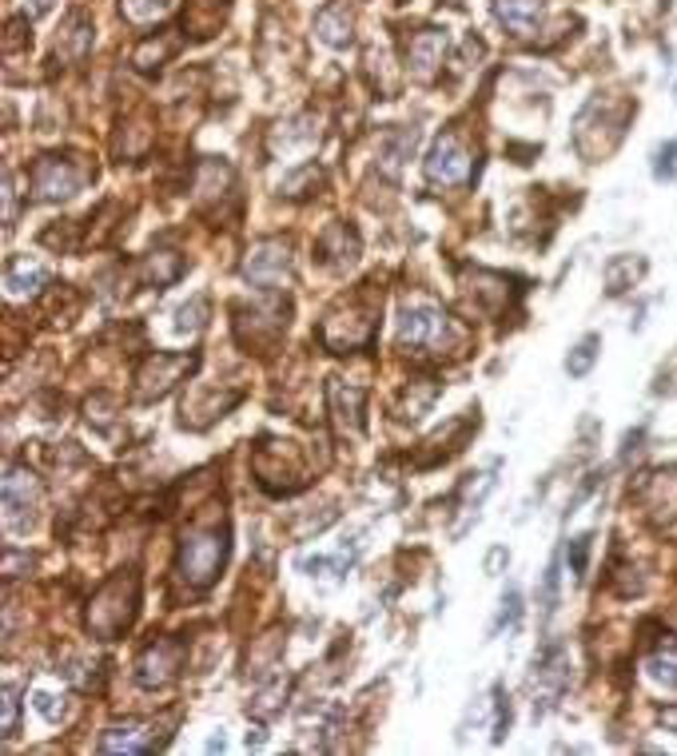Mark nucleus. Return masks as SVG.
<instances>
[{
	"label": "nucleus",
	"mask_w": 677,
	"mask_h": 756,
	"mask_svg": "<svg viewBox=\"0 0 677 756\" xmlns=\"http://www.w3.org/2000/svg\"><path fill=\"white\" fill-rule=\"evenodd\" d=\"M228 561V526H192L179 538L176 573L192 590H208Z\"/></svg>",
	"instance_id": "obj_1"
},
{
	"label": "nucleus",
	"mask_w": 677,
	"mask_h": 756,
	"mask_svg": "<svg viewBox=\"0 0 677 756\" xmlns=\"http://www.w3.org/2000/svg\"><path fill=\"white\" fill-rule=\"evenodd\" d=\"M135 601H140L135 573H116L112 581L100 585V593H96L92 605H88V629H92L100 642H116V637L132 625Z\"/></svg>",
	"instance_id": "obj_2"
},
{
	"label": "nucleus",
	"mask_w": 677,
	"mask_h": 756,
	"mask_svg": "<svg viewBox=\"0 0 677 756\" xmlns=\"http://www.w3.org/2000/svg\"><path fill=\"white\" fill-rule=\"evenodd\" d=\"M455 327L450 315L435 303H406L398 315V347L418 354H443V347H450Z\"/></svg>",
	"instance_id": "obj_3"
},
{
	"label": "nucleus",
	"mask_w": 677,
	"mask_h": 756,
	"mask_svg": "<svg viewBox=\"0 0 677 756\" xmlns=\"http://www.w3.org/2000/svg\"><path fill=\"white\" fill-rule=\"evenodd\" d=\"M319 339H324V347L335 354H347V351H354V347H367V342L375 339V311H363L359 303H351L347 311L327 315Z\"/></svg>",
	"instance_id": "obj_4"
},
{
	"label": "nucleus",
	"mask_w": 677,
	"mask_h": 756,
	"mask_svg": "<svg viewBox=\"0 0 677 756\" xmlns=\"http://www.w3.org/2000/svg\"><path fill=\"white\" fill-rule=\"evenodd\" d=\"M88 172H84L76 160H61V156H44L41 164L32 167V196L44 199V204H56V199H73L84 187Z\"/></svg>",
	"instance_id": "obj_5"
},
{
	"label": "nucleus",
	"mask_w": 677,
	"mask_h": 756,
	"mask_svg": "<svg viewBox=\"0 0 677 756\" xmlns=\"http://www.w3.org/2000/svg\"><path fill=\"white\" fill-rule=\"evenodd\" d=\"M474 176V156L470 147L462 144L459 135L447 132L443 140H435L427 156V179L430 184H443V187H455V184H467Z\"/></svg>",
	"instance_id": "obj_6"
},
{
	"label": "nucleus",
	"mask_w": 677,
	"mask_h": 756,
	"mask_svg": "<svg viewBox=\"0 0 677 756\" xmlns=\"http://www.w3.org/2000/svg\"><path fill=\"white\" fill-rule=\"evenodd\" d=\"M41 482L21 467H9L4 474V526L9 529H29L36 510H41Z\"/></svg>",
	"instance_id": "obj_7"
},
{
	"label": "nucleus",
	"mask_w": 677,
	"mask_h": 756,
	"mask_svg": "<svg viewBox=\"0 0 677 756\" xmlns=\"http://www.w3.org/2000/svg\"><path fill=\"white\" fill-rule=\"evenodd\" d=\"M192 366H196V354H152V359L140 366V374H135V383H140L135 391H140L144 403H152V398L172 391L184 374H192Z\"/></svg>",
	"instance_id": "obj_8"
},
{
	"label": "nucleus",
	"mask_w": 677,
	"mask_h": 756,
	"mask_svg": "<svg viewBox=\"0 0 677 756\" xmlns=\"http://www.w3.org/2000/svg\"><path fill=\"white\" fill-rule=\"evenodd\" d=\"M179 669H184V642H156L140 653L135 681L144 684V689H160V684L176 681Z\"/></svg>",
	"instance_id": "obj_9"
},
{
	"label": "nucleus",
	"mask_w": 677,
	"mask_h": 756,
	"mask_svg": "<svg viewBox=\"0 0 677 756\" xmlns=\"http://www.w3.org/2000/svg\"><path fill=\"white\" fill-rule=\"evenodd\" d=\"M327 403H331V418L339 430H351L359 435L363 430V403H367V391L359 386H347L343 379H331L327 383Z\"/></svg>",
	"instance_id": "obj_10"
},
{
	"label": "nucleus",
	"mask_w": 677,
	"mask_h": 756,
	"mask_svg": "<svg viewBox=\"0 0 677 756\" xmlns=\"http://www.w3.org/2000/svg\"><path fill=\"white\" fill-rule=\"evenodd\" d=\"M494 17L511 36L534 41L542 24V0H494Z\"/></svg>",
	"instance_id": "obj_11"
},
{
	"label": "nucleus",
	"mask_w": 677,
	"mask_h": 756,
	"mask_svg": "<svg viewBox=\"0 0 677 756\" xmlns=\"http://www.w3.org/2000/svg\"><path fill=\"white\" fill-rule=\"evenodd\" d=\"M287 248L283 243H260V248L251 251V260H248V267H243V275H248L255 287H263V291H271L275 283L287 275Z\"/></svg>",
	"instance_id": "obj_12"
},
{
	"label": "nucleus",
	"mask_w": 677,
	"mask_h": 756,
	"mask_svg": "<svg viewBox=\"0 0 677 756\" xmlns=\"http://www.w3.org/2000/svg\"><path fill=\"white\" fill-rule=\"evenodd\" d=\"M319 260L327 263V267H347V263H354V255H359V235H354L347 223H331V228L319 235Z\"/></svg>",
	"instance_id": "obj_13"
},
{
	"label": "nucleus",
	"mask_w": 677,
	"mask_h": 756,
	"mask_svg": "<svg viewBox=\"0 0 677 756\" xmlns=\"http://www.w3.org/2000/svg\"><path fill=\"white\" fill-rule=\"evenodd\" d=\"M443 53H447V36L435 32V29H427L411 41V48H406V64H411L418 76H430L438 64H443Z\"/></svg>",
	"instance_id": "obj_14"
},
{
	"label": "nucleus",
	"mask_w": 677,
	"mask_h": 756,
	"mask_svg": "<svg viewBox=\"0 0 677 756\" xmlns=\"http://www.w3.org/2000/svg\"><path fill=\"white\" fill-rule=\"evenodd\" d=\"M315 29H319V36H324L327 44H347L351 41V9H347L343 0H335V4H327L319 17H315Z\"/></svg>",
	"instance_id": "obj_15"
},
{
	"label": "nucleus",
	"mask_w": 677,
	"mask_h": 756,
	"mask_svg": "<svg viewBox=\"0 0 677 756\" xmlns=\"http://www.w3.org/2000/svg\"><path fill=\"white\" fill-rule=\"evenodd\" d=\"M646 275V260H634V255H614V260L605 263V291L610 295H622L625 287H634L637 280Z\"/></svg>",
	"instance_id": "obj_16"
},
{
	"label": "nucleus",
	"mask_w": 677,
	"mask_h": 756,
	"mask_svg": "<svg viewBox=\"0 0 677 756\" xmlns=\"http://www.w3.org/2000/svg\"><path fill=\"white\" fill-rule=\"evenodd\" d=\"M44 283H48V271H44L41 263H29V260L9 263V275H4L9 295H32V291H41Z\"/></svg>",
	"instance_id": "obj_17"
},
{
	"label": "nucleus",
	"mask_w": 677,
	"mask_h": 756,
	"mask_svg": "<svg viewBox=\"0 0 677 756\" xmlns=\"http://www.w3.org/2000/svg\"><path fill=\"white\" fill-rule=\"evenodd\" d=\"M96 748H100V753H148V748H152V736H148L140 725L108 728Z\"/></svg>",
	"instance_id": "obj_18"
},
{
	"label": "nucleus",
	"mask_w": 677,
	"mask_h": 756,
	"mask_svg": "<svg viewBox=\"0 0 677 756\" xmlns=\"http://www.w3.org/2000/svg\"><path fill=\"white\" fill-rule=\"evenodd\" d=\"M223 9H228V4H219V0H192L188 17H184V29H188L192 36H211V32H219Z\"/></svg>",
	"instance_id": "obj_19"
},
{
	"label": "nucleus",
	"mask_w": 677,
	"mask_h": 756,
	"mask_svg": "<svg viewBox=\"0 0 677 756\" xmlns=\"http://www.w3.org/2000/svg\"><path fill=\"white\" fill-rule=\"evenodd\" d=\"M140 271H144V280L152 283V287H167V283H176L179 275H184V263H179L172 251H160V255H148Z\"/></svg>",
	"instance_id": "obj_20"
},
{
	"label": "nucleus",
	"mask_w": 677,
	"mask_h": 756,
	"mask_svg": "<svg viewBox=\"0 0 677 756\" xmlns=\"http://www.w3.org/2000/svg\"><path fill=\"white\" fill-rule=\"evenodd\" d=\"M649 681H657L662 689H677V645L666 642V649H657L646 661Z\"/></svg>",
	"instance_id": "obj_21"
},
{
	"label": "nucleus",
	"mask_w": 677,
	"mask_h": 756,
	"mask_svg": "<svg viewBox=\"0 0 677 756\" xmlns=\"http://www.w3.org/2000/svg\"><path fill=\"white\" fill-rule=\"evenodd\" d=\"M598 347H602V339H598V335H586V339L574 347L570 359H566V371H570V379H582V374H590V366H594V359H598Z\"/></svg>",
	"instance_id": "obj_22"
},
{
	"label": "nucleus",
	"mask_w": 677,
	"mask_h": 756,
	"mask_svg": "<svg viewBox=\"0 0 677 756\" xmlns=\"http://www.w3.org/2000/svg\"><path fill=\"white\" fill-rule=\"evenodd\" d=\"M167 12V0H124V17L132 24H152Z\"/></svg>",
	"instance_id": "obj_23"
},
{
	"label": "nucleus",
	"mask_w": 677,
	"mask_h": 756,
	"mask_svg": "<svg viewBox=\"0 0 677 756\" xmlns=\"http://www.w3.org/2000/svg\"><path fill=\"white\" fill-rule=\"evenodd\" d=\"M17 713H21V689L4 684V736H17Z\"/></svg>",
	"instance_id": "obj_24"
},
{
	"label": "nucleus",
	"mask_w": 677,
	"mask_h": 756,
	"mask_svg": "<svg viewBox=\"0 0 677 756\" xmlns=\"http://www.w3.org/2000/svg\"><path fill=\"white\" fill-rule=\"evenodd\" d=\"M522 617V593L511 590L506 598H502V610H499V622H494V633L502 629V625H518Z\"/></svg>",
	"instance_id": "obj_25"
},
{
	"label": "nucleus",
	"mask_w": 677,
	"mask_h": 756,
	"mask_svg": "<svg viewBox=\"0 0 677 756\" xmlns=\"http://www.w3.org/2000/svg\"><path fill=\"white\" fill-rule=\"evenodd\" d=\"M654 176H657V179H674V176H677V144L657 147V164H654Z\"/></svg>",
	"instance_id": "obj_26"
},
{
	"label": "nucleus",
	"mask_w": 677,
	"mask_h": 756,
	"mask_svg": "<svg viewBox=\"0 0 677 756\" xmlns=\"http://www.w3.org/2000/svg\"><path fill=\"white\" fill-rule=\"evenodd\" d=\"M590 534H582V538H574V546H570V570H574V578H582L586 573V558H590Z\"/></svg>",
	"instance_id": "obj_27"
},
{
	"label": "nucleus",
	"mask_w": 677,
	"mask_h": 756,
	"mask_svg": "<svg viewBox=\"0 0 677 756\" xmlns=\"http://www.w3.org/2000/svg\"><path fill=\"white\" fill-rule=\"evenodd\" d=\"M167 53H172V44L144 41V48H140V53H135V64H140V68H152V61H164Z\"/></svg>",
	"instance_id": "obj_28"
},
{
	"label": "nucleus",
	"mask_w": 677,
	"mask_h": 756,
	"mask_svg": "<svg viewBox=\"0 0 677 756\" xmlns=\"http://www.w3.org/2000/svg\"><path fill=\"white\" fill-rule=\"evenodd\" d=\"M204 311H208V303L192 299V307H179V327H192V331H196V327H204V319H199Z\"/></svg>",
	"instance_id": "obj_29"
},
{
	"label": "nucleus",
	"mask_w": 677,
	"mask_h": 756,
	"mask_svg": "<svg viewBox=\"0 0 677 756\" xmlns=\"http://www.w3.org/2000/svg\"><path fill=\"white\" fill-rule=\"evenodd\" d=\"M554 601H558V561L546 570V613H554Z\"/></svg>",
	"instance_id": "obj_30"
},
{
	"label": "nucleus",
	"mask_w": 677,
	"mask_h": 756,
	"mask_svg": "<svg viewBox=\"0 0 677 756\" xmlns=\"http://www.w3.org/2000/svg\"><path fill=\"white\" fill-rule=\"evenodd\" d=\"M662 725L677 733V704H674V709H662Z\"/></svg>",
	"instance_id": "obj_31"
}]
</instances>
